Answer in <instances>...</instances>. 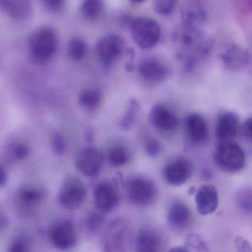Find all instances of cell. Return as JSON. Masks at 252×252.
<instances>
[{"label":"cell","mask_w":252,"mask_h":252,"mask_svg":"<svg viewBox=\"0 0 252 252\" xmlns=\"http://www.w3.org/2000/svg\"><path fill=\"white\" fill-rule=\"evenodd\" d=\"M173 41L178 58L187 69H192L200 59L208 56L214 46L213 40L201 28L183 24L175 28Z\"/></svg>","instance_id":"obj_1"},{"label":"cell","mask_w":252,"mask_h":252,"mask_svg":"<svg viewBox=\"0 0 252 252\" xmlns=\"http://www.w3.org/2000/svg\"><path fill=\"white\" fill-rule=\"evenodd\" d=\"M134 241L131 224L124 219H114L104 232L102 252H133Z\"/></svg>","instance_id":"obj_2"},{"label":"cell","mask_w":252,"mask_h":252,"mask_svg":"<svg viewBox=\"0 0 252 252\" xmlns=\"http://www.w3.org/2000/svg\"><path fill=\"white\" fill-rule=\"evenodd\" d=\"M31 59L38 64H44L52 59L57 49V37L53 30L41 28L31 37L29 43Z\"/></svg>","instance_id":"obj_3"},{"label":"cell","mask_w":252,"mask_h":252,"mask_svg":"<svg viewBox=\"0 0 252 252\" xmlns=\"http://www.w3.org/2000/svg\"><path fill=\"white\" fill-rule=\"evenodd\" d=\"M130 32L133 41L143 50L152 48L159 42L161 28L159 24L152 18H133L130 23Z\"/></svg>","instance_id":"obj_4"},{"label":"cell","mask_w":252,"mask_h":252,"mask_svg":"<svg viewBox=\"0 0 252 252\" xmlns=\"http://www.w3.org/2000/svg\"><path fill=\"white\" fill-rule=\"evenodd\" d=\"M214 161L223 171L238 173L245 166V153L236 142H222L215 151Z\"/></svg>","instance_id":"obj_5"},{"label":"cell","mask_w":252,"mask_h":252,"mask_svg":"<svg viewBox=\"0 0 252 252\" xmlns=\"http://www.w3.org/2000/svg\"><path fill=\"white\" fill-rule=\"evenodd\" d=\"M127 199L136 207H146L156 201L158 189L155 183L144 177H134L126 184Z\"/></svg>","instance_id":"obj_6"},{"label":"cell","mask_w":252,"mask_h":252,"mask_svg":"<svg viewBox=\"0 0 252 252\" xmlns=\"http://www.w3.org/2000/svg\"><path fill=\"white\" fill-rule=\"evenodd\" d=\"M49 241L56 250L69 251L76 246L78 235L75 225L69 219H60L49 227Z\"/></svg>","instance_id":"obj_7"},{"label":"cell","mask_w":252,"mask_h":252,"mask_svg":"<svg viewBox=\"0 0 252 252\" xmlns=\"http://www.w3.org/2000/svg\"><path fill=\"white\" fill-rule=\"evenodd\" d=\"M87 190L84 183L75 176L67 177L59 193V202L64 208L75 210L85 201Z\"/></svg>","instance_id":"obj_8"},{"label":"cell","mask_w":252,"mask_h":252,"mask_svg":"<svg viewBox=\"0 0 252 252\" xmlns=\"http://www.w3.org/2000/svg\"><path fill=\"white\" fill-rule=\"evenodd\" d=\"M93 201L97 211L108 214L113 211L120 202V194L116 185L109 181L98 184L93 192Z\"/></svg>","instance_id":"obj_9"},{"label":"cell","mask_w":252,"mask_h":252,"mask_svg":"<svg viewBox=\"0 0 252 252\" xmlns=\"http://www.w3.org/2000/svg\"><path fill=\"white\" fill-rule=\"evenodd\" d=\"M194 166L189 158L177 157L169 161L164 169V178L168 185L180 187L192 177Z\"/></svg>","instance_id":"obj_10"},{"label":"cell","mask_w":252,"mask_h":252,"mask_svg":"<svg viewBox=\"0 0 252 252\" xmlns=\"http://www.w3.org/2000/svg\"><path fill=\"white\" fill-rule=\"evenodd\" d=\"M125 42L120 35L109 34L104 36L96 44V53L99 59L107 66L112 65L122 56Z\"/></svg>","instance_id":"obj_11"},{"label":"cell","mask_w":252,"mask_h":252,"mask_svg":"<svg viewBox=\"0 0 252 252\" xmlns=\"http://www.w3.org/2000/svg\"><path fill=\"white\" fill-rule=\"evenodd\" d=\"M103 164V154L97 148H84L77 154L75 158L77 170L87 177H95L99 175Z\"/></svg>","instance_id":"obj_12"},{"label":"cell","mask_w":252,"mask_h":252,"mask_svg":"<svg viewBox=\"0 0 252 252\" xmlns=\"http://www.w3.org/2000/svg\"><path fill=\"white\" fill-rule=\"evenodd\" d=\"M182 24L201 28L208 19V13L202 0H184L180 7Z\"/></svg>","instance_id":"obj_13"},{"label":"cell","mask_w":252,"mask_h":252,"mask_svg":"<svg viewBox=\"0 0 252 252\" xmlns=\"http://www.w3.org/2000/svg\"><path fill=\"white\" fill-rule=\"evenodd\" d=\"M134 247L136 252H163L164 237L157 229L146 226L138 232Z\"/></svg>","instance_id":"obj_14"},{"label":"cell","mask_w":252,"mask_h":252,"mask_svg":"<svg viewBox=\"0 0 252 252\" xmlns=\"http://www.w3.org/2000/svg\"><path fill=\"white\" fill-rule=\"evenodd\" d=\"M186 134L195 144H204L210 137V128L205 118L201 114L193 112L185 119Z\"/></svg>","instance_id":"obj_15"},{"label":"cell","mask_w":252,"mask_h":252,"mask_svg":"<svg viewBox=\"0 0 252 252\" xmlns=\"http://www.w3.org/2000/svg\"><path fill=\"white\" fill-rule=\"evenodd\" d=\"M240 130L239 118L234 112H226L217 117L216 136L221 142L232 141Z\"/></svg>","instance_id":"obj_16"},{"label":"cell","mask_w":252,"mask_h":252,"mask_svg":"<svg viewBox=\"0 0 252 252\" xmlns=\"http://www.w3.org/2000/svg\"><path fill=\"white\" fill-rule=\"evenodd\" d=\"M197 211L201 216H208L214 213L219 205V195L216 187L203 185L196 191L195 195Z\"/></svg>","instance_id":"obj_17"},{"label":"cell","mask_w":252,"mask_h":252,"mask_svg":"<svg viewBox=\"0 0 252 252\" xmlns=\"http://www.w3.org/2000/svg\"><path fill=\"white\" fill-rule=\"evenodd\" d=\"M219 58L226 69L238 71L247 66L250 56L247 49L237 44H232L219 54Z\"/></svg>","instance_id":"obj_18"},{"label":"cell","mask_w":252,"mask_h":252,"mask_svg":"<svg viewBox=\"0 0 252 252\" xmlns=\"http://www.w3.org/2000/svg\"><path fill=\"white\" fill-rule=\"evenodd\" d=\"M149 121L154 127L162 131H173L179 126V119L176 114L170 108L162 104H157L152 108Z\"/></svg>","instance_id":"obj_19"},{"label":"cell","mask_w":252,"mask_h":252,"mask_svg":"<svg viewBox=\"0 0 252 252\" xmlns=\"http://www.w3.org/2000/svg\"><path fill=\"white\" fill-rule=\"evenodd\" d=\"M167 220L173 229L179 231L185 230L192 223V215L190 209L182 201H175L169 207Z\"/></svg>","instance_id":"obj_20"},{"label":"cell","mask_w":252,"mask_h":252,"mask_svg":"<svg viewBox=\"0 0 252 252\" xmlns=\"http://www.w3.org/2000/svg\"><path fill=\"white\" fill-rule=\"evenodd\" d=\"M141 76L150 82H162L170 75L169 68L163 62L156 59H146L139 65Z\"/></svg>","instance_id":"obj_21"},{"label":"cell","mask_w":252,"mask_h":252,"mask_svg":"<svg viewBox=\"0 0 252 252\" xmlns=\"http://www.w3.org/2000/svg\"><path fill=\"white\" fill-rule=\"evenodd\" d=\"M45 196V192L36 187L25 186L17 191L16 201L22 211L26 212L39 204Z\"/></svg>","instance_id":"obj_22"},{"label":"cell","mask_w":252,"mask_h":252,"mask_svg":"<svg viewBox=\"0 0 252 252\" xmlns=\"http://www.w3.org/2000/svg\"><path fill=\"white\" fill-rule=\"evenodd\" d=\"M0 9L13 19H24L31 12L30 0H0Z\"/></svg>","instance_id":"obj_23"},{"label":"cell","mask_w":252,"mask_h":252,"mask_svg":"<svg viewBox=\"0 0 252 252\" xmlns=\"http://www.w3.org/2000/svg\"><path fill=\"white\" fill-rule=\"evenodd\" d=\"M102 93L99 89L89 88L81 92L78 95L80 106L88 111H93L100 106Z\"/></svg>","instance_id":"obj_24"},{"label":"cell","mask_w":252,"mask_h":252,"mask_svg":"<svg viewBox=\"0 0 252 252\" xmlns=\"http://www.w3.org/2000/svg\"><path fill=\"white\" fill-rule=\"evenodd\" d=\"M130 158L128 149L123 145H115L108 152V161L113 167H119L125 165Z\"/></svg>","instance_id":"obj_25"},{"label":"cell","mask_w":252,"mask_h":252,"mask_svg":"<svg viewBox=\"0 0 252 252\" xmlns=\"http://www.w3.org/2000/svg\"><path fill=\"white\" fill-rule=\"evenodd\" d=\"M139 111H140V105L139 102L135 99H132L129 103L127 111L120 120V128L124 130H128L134 124Z\"/></svg>","instance_id":"obj_26"},{"label":"cell","mask_w":252,"mask_h":252,"mask_svg":"<svg viewBox=\"0 0 252 252\" xmlns=\"http://www.w3.org/2000/svg\"><path fill=\"white\" fill-rule=\"evenodd\" d=\"M184 247L189 251L210 252L207 241L198 234L189 233L186 235L184 239Z\"/></svg>","instance_id":"obj_27"},{"label":"cell","mask_w":252,"mask_h":252,"mask_svg":"<svg viewBox=\"0 0 252 252\" xmlns=\"http://www.w3.org/2000/svg\"><path fill=\"white\" fill-rule=\"evenodd\" d=\"M87 47L85 41L79 38H74L68 43V56L72 60H81L87 53Z\"/></svg>","instance_id":"obj_28"},{"label":"cell","mask_w":252,"mask_h":252,"mask_svg":"<svg viewBox=\"0 0 252 252\" xmlns=\"http://www.w3.org/2000/svg\"><path fill=\"white\" fill-rule=\"evenodd\" d=\"M105 221V214L99 211L91 212L84 219V229L88 233H96L102 227Z\"/></svg>","instance_id":"obj_29"},{"label":"cell","mask_w":252,"mask_h":252,"mask_svg":"<svg viewBox=\"0 0 252 252\" xmlns=\"http://www.w3.org/2000/svg\"><path fill=\"white\" fill-rule=\"evenodd\" d=\"M235 202L241 211L251 214L252 211V192L250 188H244L237 192Z\"/></svg>","instance_id":"obj_30"},{"label":"cell","mask_w":252,"mask_h":252,"mask_svg":"<svg viewBox=\"0 0 252 252\" xmlns=\"http://www.w3.org/2000/svg\"><path fill=\"white\" fill-rule=\"evenodd\" d=\"M102 10V0H84L81 4V12L88 20H95L100 16Z\"/></svg>","instance_id":"obj_31"},{"label":"cell","mask_w":252,"mask_h":252,"mask_svg":"<svg viewBox=\"0 0 252 252\" xmlns=\"http://www.w3.org/2000/svg\"><path fill=\"white\" fill-rule=\"evenodd\" d=\"M178 0H154L153 10L161 16H168L174 11Z\"/></svg>","instance_id":"obj_32"},{"label":"cell","mask_w":252,"mask_h":252,"mask_svg":"<svg viewBox=\"0 0 252 252\" xmlns=\"http://www.w3.org/2000/svg\"><path fill=\"white\" fill-rule=\"evenodd\" d=\"M7 252H31L29 240L25 235L16 237L9 244Z\"/></svg>","instance_id":"obj_33"},{"label":"cell","mask_w":252,"mask_h":252,"mask_svg":"<svg viewBox=\"0 0 252 252\" xmlns=\"http://www.w3.org/2000/svg\"><path fill=\"white\" fill-rule=\"evenodd\" d=\"M31 154V149L26 144L17 142L10 148V156L14 160L21 161L25 159Z\"/></svg>","instance_id":"obj_34"},{"label":"cell","mask_w":252,"mask_h":252,"mask_svg":"<svg viewBox=\"0 0 252 252\" xmlns=\"http://www.w3.org/2000/svg\"><path fill=\"white\" fill-rule=\"evenodd\" d=\"M144 150L146 154L151 158H156L161 154V143L158 139L154 137H149L144 142Z\"/></svg>","instance_id":"obj_35"},{"label":"cell","mask_w":252,"mask_h":252,"mask_svg":"<svg viewBox=\"0 0 252 252\" xmlns=\"http://www.w3.org/2000/svg\"><path fill=\"white\" fill-rule=\"evenodd\" d=\"M51 147L53 152L57 155H63L66 151V142L61 133H53L51 138Z\"/></svg>","instance_id":"obj_36"},{"label":"cell","mask_w":252,"mask_h":252,"mask_svg":"<svg viewBox=\"0 0 252 252\" xmlns=\"http://www.w3.org/2000/svg\"><path fill=\"white\" fill-rule=\"evenodd\" d=\"M235 245L237 252H252L251 244L244 237H235Z\"/></svg>","instance_id":"obj_37"},{"label":"cell","mask_w":252,"mask_h":252,"mask_svg":"<svg viewBox=\"0 0 252 252\" xmlns=\"http://www.w3.org/2000/svg\"><path fill=\"white\" fill-rule=\"evenodd\" d=\"M44 4L51 10H58L63 6L65 0H43Z\"/></svg>","instance_id":"obj_38"},{"label":"cell","mask_w":252,"mask_h":252,"mask_svg":"<svg viewBox=\"0 0 252 252\" xmlns=\"http://www.w3.org/2000/svg\"><path fill=\"white\" fill-rule=\"evenodd\" d=\"M242 133L244 137L248 139L249 141L252 140V118H250L244 122L242 127Z\"/></svg>","instance_id":"obj_39"},{"label":"cell","mask_w":252,"mask_h":252,"mask_svg":"<svg viewBox=\"0 0 252 252\" xmlns=\"http://www.w3.org/2000/svg\"><path fill=\"white\" fill-rule=\"evenodd\" d=\"M9 218L5 212L0 207V231L4 230L9 224Z\"/></svg>","instance_id":"obj_40"},{"label":"cell","mask_w":252,"mask_h":252,"mask_svg":"<svg viewBox=\"0 0 252 252\" xmlns=\"http://www.w3.org/2000/svg\"><path fill=\"white\" fill-rule=\"evenodd\" d=\"M7 174L6 172L5 169L0 165V188L4 187L7 183Z\"/></svg>","instance_id":"obj_41"},{"label":"cell","mask_w":252,"mask_h":252,"mask_svg":"<svg viewBox=\"0 0 252 252\" xmlns=\"http://www.w3.org/2000/svg\"><path fill=\"white\" fill-rule=\"evenodd\" d=\"M167 252H190V251L185 247H173Z\"/></svg>","instance_id":"obj_42"},{"label":"cell","mask_w":252,"mask_h":252,"mask_svg":"<svg viewBox=\"0 0 252 252\" xmlns=\"http://www.w3.org/2000/svg\"><path fill=\"white\" fill-rule=\"evenodd\" d=\"M196 191L195 187H192V188H189V195H193L194 193H196Z\"/></svg>","instance_id":"obj_43"},{"label":"cell","mask_w":252,"mask_h":252,"mask_svg":"<svg viewBox=\"0 0 252 252\" xmlns=\"http://www.w3.org/2000/svg\"><path fill=\"white\" fill-rule=\"evenodd\" d=\"M130 1H132V2L138 3V4H139V3L144 2V1H146V0H130Z\"/></svg>","instance_id":"obj_44"}]
</instances>
